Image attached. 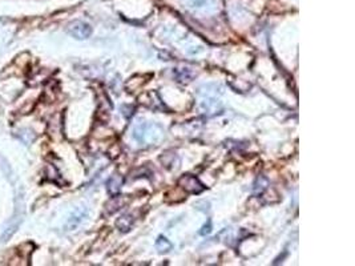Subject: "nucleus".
<instances>
[{"instance_id":"obj_1","label":"nucleus","mask_w":355,"mask_h":266,"mask_svg":"<svg viewBox=\"0 0 355 266\" xmlns=\"http://www.w3.org/2000/svg\"><path fill=\"white\" fill-rule=\"evenodd\" d=\"M181 185H184V188L188 190V192H192V193H198L201 192L204 188L202 185L198 183V180L193 177V176H185L181 179Z\"/></svg>"}]
</instances>
